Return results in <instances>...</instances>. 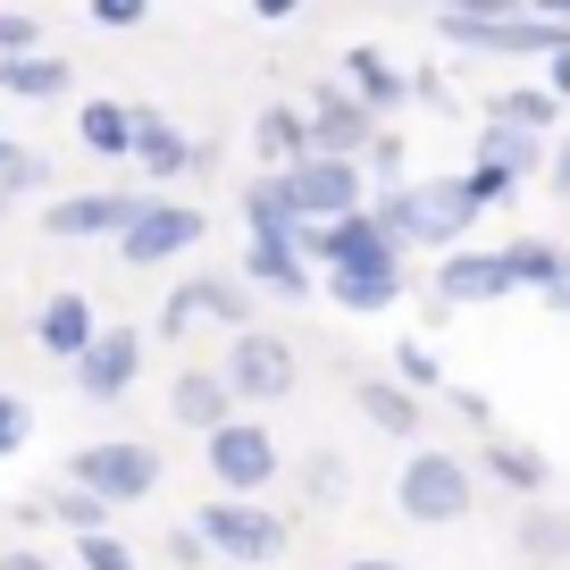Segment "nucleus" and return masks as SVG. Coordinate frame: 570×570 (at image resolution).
Instances as JSON below:
<instances>
[{
    "label": "nucleus",
    "instance_id": "f257e3e1",
    "mask_svg": "<svg viewBox=\"0 0 570 570\" xmlns=\"http://www.w3.org/2000/svg\"><path fill=\"white\" fill-rule=\"evenodd\" d=\"M370 210L386 218V235L394 244H411V252H453L470 235V218H479V194H470V177H420V185H377L370 194Z\"/></svg>",
    "mask_w": 570,
    "mask_h": 570
},
{
    "label": "nucleus",
    "instance_id": "f03ea898",
    "mask_svg": "<svg viewBox=\"0 0 570 570\" xmlns=\"http://www.w3.org/2000/svg\"><path fill=\"white\" fill-rule=\"evenodd\" d=\"M470 503H479V479L462 470V453L420 445L403 470H394V512L420 520V529H453V520H470Z\"/></svg>",
    "mask_w": 570,
    "mask_h": 570
},
{
    "label": "nucleus",
    "instance_id": "7ed1b4c3",
    "mask_svg": "<svg viewBox=\"0 0 570 570\" xmlns=\"http://www.w3.org/2000/svg\"><path fill=\"white\" fill-rule=\"evenodd\" d=\"M202 462H210L218 495H261L268 479H285L277 436H268V420H252V411H235V420H218L210 436H202Z\"/></svg>",
    "mask_w": 570,
    "mask_h": 570
},
{
    "label": "nucleus",
    "instance_id": "20e7f679",
    "mask_svg": "<svg viewBox=\"0 0 570 570\" xmlns=\"http://www.w3.org/2000/svg\"><path fill=\"white\" fill-rule=\"evenodd\" d=\"M68 479H85L92 495H109L126 512V503H142L151 487H160V445H151V436H101V445H76Z\"/></svg>",
    "mask_w": 570,
    "mask_h": 570
},
{
    "label": "nucleus",
    "instance_id": "39448f33",
    "mask_svg": "<svg viewBox=\"0 0 570 570\" xmlns=\"http://www.w3.org/2000/svg\"><path fill=\"white\" fill-rule=\"evenodd\" d=\"M194 520H202V537H210L227 562L261 570V562H277V553H285V512H268L261 495H210Z\"/></svg>",
    "mask_w": 570,
    "mask_h": 570
},
{
    "label": "nucleus",
    "instance_id": "423d86ee",
    "mask_svg": "<svg viewBox=\"0 0 570 570\" xmlns=\"http://www.w3.org/2000/svg\"><path fill=\"white\" fill-rule=\"evenodd\" d=\"M194 327H252V277L235 268V277H185L168 285L160 303V336H194Z\"/></svg>",
    "mask_w": 570,
    "mask_h": 570
},
{
    "label": "nucleus",
    "instance_id": "0eeeda50",
    "mask_svg": "<svg viewBox=\"0 0 570 570\" xmlns=\"http://www.w3.org/2000/svg\"><path fill=\"white\" fill-rule=\"evenodd\" d=\"M218 370H227V386L244 394V403H285V394L303 386V361H294V344H285V336H261V327H235Z\"/></svg>",
    "mask_w": 570,
    "mask_h": 570
},
{
    "label": "nucleus",
    "instance_id": "6e6552de",
    "mask_svg": "<svg viewBox=\"0 0 570 570\" xmlns=\"http://www.w3.org/2000/svg\"><path fill=\"white\" fill-rule=\"evenodd\" d=\"M194 244H202V210H185V202H168V194H142L135 218L118 227L126 268H160V261H177V252H194Z\"/></svg>",
    "mask_w": 570,
    "mask_h": 570
},
{
    "label": "nucleus",
    "instance_id": "1a4fd4ad",
    "mask_svg": "<svg viewBox=\"0 0 570 570\" xmlns=\"http://www.w3.org/2000/svg\"><path fill=\"white\" fill-rule=\"evenodd\" d=\"M503 294H520L512 252H470V244L436 252V303L445 311H479V303H503Z\"/></svg>",
    "mask_w": 570,
    "mask_h": 570
},
{
    "label": "nucleus",
    "instance_id": "9d476101",
    "mask_svg": "<svg viewBox=\"0 0 570 570\" xmlns=\"http://www.w3.org/2000/svg\"><path fill=\"white\" fill-rule=\"evenodd\" d=\"M403 294H411L403 244H394V252H370V261H336V268H327V303L353 311V320H377V311H394Z\"/></svg>",
    "mask_w": 570,
    "mask_h": 570
},
{
    "label": "nucleus",
    "instance_id": "9b49d317",
    "mask_svg": "<svg viewBox=\"0 0 570 570\" xmlns=\"http://www.w3.org/2000/svg\"><path fill=\"white\" fill-rule=\"evenodd\" d=\"M294 185H303L311 218L370 210V168H361V151H303V160H294Z\"/></svg>",
    "mask_w": 570,
    "mask_h": 570
},
{
    "label": "nucleus",
    "instance_id": "f8f14e48",
    "mask_svg": "<svg viewBox=\"0 0 570 570\" xmlns=\"http://www.w3.org/2000/svg\"><path fill=\"white\" fill-rule=\"evenodd\" d=\"M68 370H76V394H85V403H126L135 377H142V336L135 327H101Z\"/></svg>",
    "mask_w": 570,
    "mask_h": 570
},
{
    "label": "nucleus",
    "instance_id": "ddd939ff",
    "mask_svg": "<svg viewBox=\"0 0 570 570\" xmlns=\"http://www.w3.org/2000/svg\"><path fill=\"white\" fill-rule=\"evenodd\" d=\"M218 151L210 142H194V135H177V126L160 118V109L151 101H135V168L151 185H177V177H202V168H210Z\"/></svg>",
    "mask_w": 570,
    "mask_h": 570
},
{
    "label": "nucleus",
    "instance_id": "4468645a",
    "mask_svg": "<svg viewBox=\"0 0 570 570\" xmlns=\"http://www.w3.org/2000/svg\"><path fill=\"white\" fill-rule=\"evenodd\" d=\"M142 194H118V185H92V194H59L51 210H42V227L59 235V244H92V235H109L118 244V227L135 218Z\"/></svg>",
    "mask_w": 570,
    "mask_h": 570
},
{
    "label": "nucleus",
    "instance_id": "2eb2a0df",
    "mask_svg": "<svg viewBox=\"0 0 570 570\" xmlns=\"http://www.w3.org/2000/svg\"><path fill=\"white\" fill-rule=\"evenodd\" d=\"M311 268H320V261L303 252V235H268L261 227L244 244V277L261 285V294H277V303H303V294H311Z\"/></svg>",
    "mask_w": 570,
    "mask_h": 570
},
{
    "label": "nucleus",
    "instance_id": "dca6fc26",
    "mask_svg": "<svg viewBox=\"0 0 570 570\" xmlns=\"http://www.w3.org/2000/svg\"><path fill=\"white\" fill-rule=\"evenodd\" d=\"M303 252L320 268H336V261H370V252H394V235H386V218L377 210H344V218H311L303 227ZM411 252V244H403Z\"/></svg>",
    "mask_w": 570,
    "mask_h": 570
},
{
    "label": "nucleus",
    "instance_id": "f3484780",
    "mask_svg": "<svg viewBox=\"0 0 570 570\" xmlns=\"http://www.w3.org/2000/svg\"><path fill=\"white\" fill-rule=\"evenodd\" d=\"M377 126H386V118H377L353 85H320V92H311V135H320V151H370Z\"/></svg>",
    "mask_w": 570,
    "mask_h": 570
},
{
    "label": "nucleus",
    "instance_id": "a211bd4d",
    "mask_svg": "<svg viewBox=\"0 0 570 570\" xmlns=\"http://www.w3.org/2000/svg\"><path fill=\"white\" fill-rule=\"evenodd\" d=\"M244 411V394L227 386V370H177V386H168V420L194 428V436H210L218 420H235Z\"/></svg>",
    "mask_w": 570,
    "mask_h": 570
},
{
    "label": "nucleus",
    "instance_id": "6ab92c4d",
    "mask_svg": "<svg viewBox=\"0 0 570 570\" xmlns=\"http://www.w3.org/2000/svg\"><path fill=\"white\" fill-rule=\"evenodd\" d=\"M303 235L311 210H303V185H294V168H261V177L244 185V235Z\"/></svg>",
    "mask_w": 570,
    "mask_h": 570
},
{
    "label": "nucleus",
    "instance_id": "aec40b11",
    "mask_svg": "<svg viewBox=\"0 0 570 570\" xmlns=\"http://www.w3.org/2000/svg\"><path fill=\"white\" fill-rule=\"evenodd\" d=\"M344 85H353L361 101L377 109V118H394L403 101H420V76H411V68H394V59L377 51V42H353V51H344Z\"/></svg>",
    "mask_w": 570,
    "mask_h": 570
},
{
    "label": "nucleus",
    "instance_id": "412c9836",
    "mask_svg": "<svg viewBox=\"0 0 570 570\" xmlns=\"http://www.w3.org/2000/svg\"><path fill=\"white\" fill-rule=\"evenodd\" d=\"M353 403H361V420L377 428V436H420V386L411 377H353Z\"/></svg>",
    "mask_w": 570,
    "mask_h": 570
},
{
    "label": "nucleus",
    "instance_id": "4be33fe9",
    "mask_svg": "<svg viewBox=\"0 0 570 570\" xmlns=\"http://www.w3.org/2000/svg\"><path fill=\"white\" fill-rule=\"evenodd\" d=\"M252 151H261V168H294L303 151H320V135H311V109L268 101L261 118H252Z\"/></svg>",
    "mask_w": 570,
    "mask_h": 570
},
{
    "label": "nucleus",
    "instance_id": "5701e85b",
    "mask_svg": "<svg viewBox=\"0 0 570 570\" xmlns=\"http://www.w3.org/2000/svg\"><path fill=\"white\" fill-rule=\"evenodd\" d=\"M76 85V68L59 51H0V92L9 101H59Z\"/></svg>",
    "mask_w": 570,
    "mask_h": 570
},
{
    "label": "nucleus",
    "instance_id": "b1692460",
    "mask_svg": "<svg viewBox=\"0 0 570 570\" xmlns=\"http://www.w3.org/2000/svg\"><path fill=\"white\" fill-rule=\"evenodd\" d=\"M92 336H101V320H92L85 294H51V303H42V320H35V344H42L51 361H76Z\"/></svg>",
    "mask_w": 570,
    "mask_h": 570
},
{
    "label": "nucleus",
    "instance_id": "393cba45",
    "mask_svg": "<svg viewBox=\"0 0 570 570\" xmlns=\"http://www.w3.org/2000/svg\"><path fill=\"white\" fill-rule=\"evenodd\" d=\"M76 142L92 160H135V101H85L76 109Z\"/></svg>",
    "mask_w": 570,
    "mask_h": 570
},
{
    "label": "nucleus",
    "instance_id": "a878e982",
    "mask_svg": "<svg viewBox=\"0 0 570 570\" xmlns=\"http://www.w3.org/2000/svg\"><path fill=\"white\" fill-rule=\"evenodd\" d=\"M512 553L529 570H570V512H546V503H529L512 529Z\"/></svg>",
    "mask_w": 570,
    "mask_h": 570
},
{
    "label": "nucleus",
    "instance_id": "bb28decb",
    "mask_svg": "<svg viewBox=\"0 0 570 570\" xmlns=\"http://www.w3.org/2000/svg\"><path fill=\"white\" fill-rule=\"evenodd\" d=\"M487 479L503 487V495H520V503H537L553 487V462L537 445H512V436H495V445H487Z\"/></svg>",
    "mask_w": 570,
    "mask_h": 570
},
{
    "label": "nucleus",
    "instance_id": "cd10ccee",
    "mask_svg": "<svg viewBox=\"0 0 570 570\" xmlns=\"http://www.w3.org/2000/svg\"><path fill=\"white\" fill-rule=\"evenodd\" d=\"M479 160H495V168H512V177H529V168H537V160H553V151H546V135H537V126L487 118V135H479Z\"/></svg>",
    "mask_w": 570,
    "mask_h": 570
},
{
    "label": "nucleus",
    "instance_id": "c85d7f7f",
    "mask_svg": "<svg viewBox=\"0 0 570 570\" xmlns=\"http://www.w3.org/2000/svg\"><path fill=\"white\" fill-rule=\"evenodd\" d=\"M42 503H51V520H59L68 537H85V529H109V520H118V503H109V495H92L85 479H59Z\"/></svg>",
    "mask_w": 570,
    "mask_h": 570
},
{
    "label": "nucleus",
    "instance_id": "c756f323",
    "mask_svg": "<svg viewBox=\"0 0 570 570\" xmlns=\"http://www.w3.org/2000/svg\"><path fill=\"white\" fill-rule=\"evenodd\" d=\"M503 252H512V277L529 285V294H553V285H562V268H570V252L546 244V235H520V244H503Z\"/></svg>",
    "mask_w": 570,
    "mask_h": 570
},
{
    "label": "nucleus",
    "instance_id": "7c9ffc66",
    "mask_svg": "<svg viewBox=\"0 0 570 570\" xmlns=\"http://www.w3.org/2000/svg\"><path fill=\"white\" fill-rule=\"evenodd\" d=\"M487 118H512V126H537V135H553V118H562V92L553 85H512V92H495V109Z\"/></svg>",
    "mask_w": 570,
    "mask_h": 570
},
{
    "label": "nucleus",
    "instance_id": "2f4dec72",
    "mask_svg": "<svg viewBox=\"0 0 570 570\" xmlns=\"http://www.w3.org/2000/svg\"><path fill=\"white\" fill-rule=\"evenodd\" d=\"M68 553H76V570H142V553L126 546L118 529H85V537H68Z\"/></svg>",
    "mask_w": 570,
    "mask_h": 570
},
{
    "label": "nucleus",
    "instance_id": "473e14b6",
    "mask_svg": "<svg viewBox=\"0 0 570 570\" xmlns=\"http://www.w3.org/2000/svg\"><path fill=\"white\" fill-rule=\"evenodd\" d=\"M42 185H51V168H42L18 135H0V202L9 194H42Z\"/></svg>",
    "mask_w": 570,
    "mask_h": 570
},
{
    "label": "nucleus",
    "instance_id": "72a5a7b5",
    "mask_svg": "<svg viewBox=\"0 0 570 570\" xmlns=\"http://www.w3.org/2000/svg\"><path fill=\"white\" fill-rule=\"evenodd\" d=\"M344 487H353V470H344V453H336V445L303 453V495H311V503H344Z\"/></svg>",
    "mask_w": 570,
    "mask_h": 570
},
{
    "label": "nucleus",
    "instance_id": "f704fd0d",
    "mask_svg": "<svg viewBox=\"0 0 570 570\" xmlns=\"http://www.w3.org/2000/svg\"><path fill=\"white\" fill-rule=\"evenodd\" d=\"M361 168H370V185H403V177H411L403 135H386V126H377V135H370V151H361Z\"/></svg>",
    "mask_w": 570,
    "mask_h": 570
},
{
    "label": "nucleus",
    "instance_id": "c9c22d12",
    "mask_svg": "<svg viewBox=\"0 0 570 570\" xmlns=\"http://www.w3.org/2000/svg\"><path fill=\"white\" fill-rule=\"evenodd\" d=\"M26 445H35V403L0 386V462H9V453H26Z\"/></svg>",
    "mask_w": 570,
    "mask_h": 570
},
{
    "label": "nucleus",
    "instance_id": "e433bc0d",
    "mask_svg": "<svg viewBox=\"0 0 570 570\" xmlns=\"http://www.w3.org/2000/svg\"><path fill=\"white\" fill-rule=\"evenodd\" d=\"M462 177H470V194H479V210H503V202L520 194V177H512V168H495V160H470Z\"/></svg>",
    "mask_w": 570,
    "mask_h": 570
},
{
    "label": "nucleus",
    "instance_id": "4c0bfd02",
    "mask_svg": "<svg viewBox=\"0 0 570 570\" xmlns=\"http://www.w3.org/2000/svg\"><path fill=\"white\" fill-rule=\"evenodd\" d=\"M85 18L109 26V35H135V26L151 18V0H85Z\"/></svg>",
    "mask_w": 570,
    "mask_h": 570
},
{
    "label": "nucleus",
    "instance_id": "58836bf2",
    "mask_svg": "<svg viewBox=\"0 0 570 570\" xmlns=\"http://www.w3.org/2000/svg\"><path fill=\"white\" fill-rule=\"evenodd\" d=\"M210 537H202V520H185V529H168V562H177V570H202V562H210Z\"/></svg>",
    "mask_w": 570,
    "mask_h": 570
},
{
    "label": "nucleus",
    "instance_id": "ea45409f",
    "mask_svg": "<svg viewBox=\"0 0 570 570\" xmlns=\"http://www.w3.org/2000/svg\"><path fill=\"white\" fill-rule=\"evenodd\" d=\"M0 51H42V26L26 9H0Z\"/></svg>",
    "mask_w": 570,
    "mask_h": 570
},
{
    "label": "nucleus",
    "instance_id": "a19ab883",
    "mask_svg": "<svg viewBox=\"0 0 570 570\" xmlns=\"http://www.w3.org/2000/svg\"><path fill=\"white\" fill-rule=\"evenodd\" d=\"M394 377H411V386H436V353H428V344H394Z\"/></svg>",
    "mask_w": 570,
    "mask_h": 570
},
{
    "label": "nucleus",
    "instance_id": "79ce46f5",
    "mask_svg": "<svg viewBox=\"0 0 570 570\" xmlns=\"http://www.w3.org/2000/svg\"><path fill=\"white\" fill-rule=\"evenodd\" d=\"M453 18H512V9H529V0H445Z\"/></svg>",
    "mask_w": 570,
    "mask_h": 570
},
{
    "label": "nucleus",
    "instance_id": "37998d69",
    "mask_svg": "<svg viewBox=\"0 0 570 570\" xmlns=\"http://www.w3.org/2000/svg\"><path fill=\"white\" fill-rule=\"evenodd\" d=\"M453 411H462V420H470V428H487V420H495V403H487V394H479V386H453Z\"/></svg>",
    "mask_w": 570,
    "mask_h": 570
},
{
    "label": "nucleus",
    "instance_id": "c03bdc74",
    "mask_svg": "<svg viewBox=\"0 0 570 570\" xmlns=\"http://www.w3.org/2000/svg\"><path fill=\"white\" fill-rule=\"evenodd\" d=\"M0 570H59V562L42 546H9V553H0Z\"/></svg>",
    "mask_w": 570,
    "mask_h": 570
},
{
    "label": "nucleus",
    "instance_id": "a18cd8bd",
    "mask_svg": "<svg viewBox=\"0 0 570 570\" xmlns=\"http://www.w3.org/2000/svg\"><path fill=\"white\" fill-rule=\"evenodd\" d=\"M411 76H420V101H428V109H445V101H453L445 76H428V68H411Z\"/></svg>",
    "mask_w": 570,
    "mask_h": 570
},
{
    "label": "nucleus",
    "instance_id": "49530a36",
    "mask_svg": "<svg viewBox=\"0 0 570 570\" xmlns=\"http://www.w3.org/2000/svg\"><path fill=\"white\" fill-rule=\"evenodd\" d=\"M546 168H553V194H562V202H570V135H562V142H553V160H546Z\"/></svg>",
    "mask_w": 570,
    "mask_h": 570
},
{
    "label": "nucleus",
    "instance_id": "de8ad7c7",
    "mask_svg": "<svg viewBox=\"0 0 570 570\" xmlns=\"http://www.w3.org/2000/svg\"><path fill=\"white\" fill-rule=\"evenodd\" d=\"M546 85H553V92L570 101V51H553V59H546Z\"/></svg>",
    "mask_w": 570,
    "mask_h": 570
},
{
    "label": "nucleus",
    "instance_id": "09e8293b",
    "mask_svg": "<svg viewBox=\"0 0 570 570\" xmlns=\"http://www.w3.org/2000/svg\"><path fill=\"white\" fill-rule=\"evenodd\" d=\"M344 570H403V562H394V553H353Z\"/></svg>",
    "mask_w": 570,
    "mask_h": 570
},
{
    "label": "nucleus",
    "instance_id": "8fccbe9b",
    "mask_svg": "<svg viewBox=\"0 0 570 570\" xmlns=\"http://www.w3.org/2000/svg\"><path fill=\"white\" fill-rule=\"evenodd\" d=\"M252 9H261V18H294V9H303V0H252Z\"/></svg>",
    "mask_w": 570,
    "mask_h": 570
},
{
    "label": "nucleus",
    "instance_id": "3c124183",
    "mask_svg": "<svg viewBox=\"0 0 570 570\" xmlns=\"http://www.w3.org/2000/svg\"><path fill=\"white\" fill-rule=\"evenodd\" d=\"M546 303H553V311H570V268H562V285H553V294H546Z\"/></svg>",
    "mask_w": 570,
    "mask_h": 570
},
{
    "label": "nucleus",
    "instance_id": "603ef678",
    "mask_svg": "<svg viewBox=\"0 0 570 570\" xmlns=\"http://www.w3.org/2000/svg\"><path fill=\"white\" fill-rule=\"evenodd\" d=\"M529 9H546V18H570V0H529Z\"/></svg>",
    "mask_w": 570,
    "mask_h": 570
},
{
    "label": "nucleus",
    "instance_id": "864d4df0",
    "mask_svg": "<svg viewBox=\"0 0 570 570\" xmlns=\"http://www.w3.org/2000/svg\"><path fill=\"white\" fill-rule=\"evenodd\" d=\"M394 9H445V0H394Z\"/></svg>",
    "mask_w": 570,
    "mask_h": 570
}]
</instances>
